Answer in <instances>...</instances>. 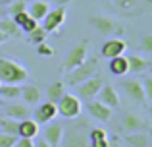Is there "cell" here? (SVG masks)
<instances>
[{
    "label": "cell",
    "mask_w": 152,
    "mask_h": 147,
    "mask_svg": "<svg viewBox=\"0 0 152 147\" xmlns=\"http://www.w3.org/2000/svg\"><path fill=\"white\" fill-rule=\"evenodd\" d=\"M29 78V70L14 58L0 56V81L2 83H23Z\"/></svg>",
    "instance_id": "obj_1"
},
{
    "label": "cell",
    "mask_w": 152,
    "mask_h": 147,
    "mask_svg": "<svg viewBox=\"0 0 152 147\" xmlns=\"http://www.w3.org/2000/svg\"><path fill=\"white\" fill-rule=\"evenodd\" d=\"M60 145L62 147H91L87 122L79 120V122H73V126H69V128H64V137Z\"/></svg>",
    "instance_id": "obj_2"
},
{
    "label": "cell",
    "mask_w": 152,
    "mask_h": 147,
    "mask_svg": "<svg viewBox=\"0 0 152 147\" xmlns=\"http://www.w3.org/2000/svg\"><path fill=\"white\" fill-rule=\"evenodd\" d=\"M56 109H58L60 116L67 118V120H77L79 114H81V110H83V101L77 97V95L67 93V91H66V93L58 99Z\"/></svg>",
    "instance_id": "obj_3"
},
{
    "label": "cell",
    "mask_w": 152,
    "mask_h": 147,
    "mask_svg": "<svg viewBox=\"0 0 152 147\" xmlns=\"http://www.w3.org/2000/svg\"><path fill=\"white\" fill-rule=\"evenodd\" d=\"M98 70V58L96 56H89L83 64H79L77 68L69 70L67 72V83H71V85H79V83H83L85 79L93 78L94 74H96Z\"/></svg>",
    "instance_id": "obj_4"
},
{
    "label": "cell",
    "mask_w": 152,
    "mask_h": 147,
    "mask_svg": "<svg viewBox=\"0 0 152 147\" xmlns=\"http://www.w3.org/2000/svg\"><path fill=\"white\" fill-rule=\"evenodd\" d=\"M87 58H89V41H81L77 45H73L69 49V52H67L66 60H64V72H69V70L77 68Z\"/></svg>",
    "instance_id": "obj_5"
},
{
    "label": "cell",
    "mask_w": 152,
    "mask_h": 147,
    "mask_svg": "<svg viewBox=\"0 0 152 147\" xmlns=\"http://www.w3.org/2000/svg\"><path fill=\"white\" fill-rule=\"evenodd\" d=\"M106 83V79L104 78H98V75H93V78L85 79L83 83H79L77 87V97L81 99V101H93V99H96L98 91L102 89V85Z\"/></svg>",
    "instance_id": "obj_6"
},
{
    "label": "cell",
    "mask_w": 152,
    "mask_h": 147,
    "mask_svg": "<svg viewBox=\"0 0 152 147\" xmlns=\"http://www.w3.org/2000/svg\"><path fill=\"white\" fill-rule=\"evenodd\" d=\"M66 6H56V8H50L48 12H46V16L41 19L42 21V27L46 29V33H54V31H58L60 27L64 25V21H66Z\"/></svg>",
    "instance_id": "obj_7"
},
{
    "label": "cell",
    "mask_w": 152,
    "mask_h": 147,
    "mask_svg": "<svg viewBox=\"0 0 152 147\" xmlns=\"http://www.w3.org/2000/svg\"><path fill=\"white\" fill-rule=\"evenodd\" d=\"M91 23H93V27L98 33L108 35V37H112V35H118V37L123 35V27L118 25L114 19L106 18V16H93V18H91Z\"/></svg>",
    "instance_id": "obj_8"
},
{
    "label": "cell",
    "mask_w": 152,
    "mask_h": 147,
    "mask_svg": "<svg viewBox=\"0 0 152 147\" xmlns=\"http://www.w3.org/2000/svg\"><path fill=\"white\" fill-rule=\"evenodd\" d=\"M121 91L135 103H142L145 101V91H142V81L135 78H125L121 83Z\"/></svg>",
    "instance_id": "obj_9"
},
{
    "label": "cell",
    "mask_w": 152,
    "mask_h": 147,
    "mask_svg": "<svg viewBox=\"0 0 152 147\" xmlns=\"http://www.w3.org/2000/svg\"><path fill=\"white\" fill-rule=\"evenodd\" d=\"M125 50H127V43L123 41V39L112 37V39H108V41H104L100 52H102L104 58H108V60H110V58H114V56H119V54H123Z\"/></svg>",
    "instance_id": "obj_10"
},
{
    "label": "cell",
    "mask_w": 152,
    "mask_h": 147,
    "mask_svg": "<svg viewBox=\"0 0 152 147\" xmlns=\"http://www.w3.org/2000/svg\"><path fill=\"white\" fill-rule=\"evenodd\" d=\"M33 120H37L39 124H48L52 122L56 116H58V109H56V103H42V105H39L37 109H35V114H33Z\"/></svg>",
    "instance_id": "obj_11"
},
{
    "label": "cell",
    "mask_w": 152,
    "mask_h": 147,
    "mask_svg": "<svg viewBox=\"0 0 152 147\" xmlns=\"http://www.w3.org/2000/svg\"><path fill=\"white\" fill-rule=\"evenodd\" d=\"M96 97H98V101L104 103L106 106H110V109H118L119 106V95H118V91H115V87L112 85V83H104Z\"/></svg>",
    "instance_id": "obj_12"
},
{
    "label": "cell",
    "mask_w": 152,
    "mask_h": 147,
    "mask_svg": "<svg viewBox=\"0 0 152 147\" xmlns=\"http://www.w3.org/2000/svg\"><path fill=\"white\" fill-rule=\"evenodd\" d=\"M112 110L114 109H110V106H106L104 103L100 101H89V112H91V116L94 118V120H98V122H108L112 118Z\"/></svg>",
    "instance_id": "obj_13"
},
{
    "label": "cell",
    "mask_w": 152,
    "mask_h": 147,
    "mask_svg": "<svg viewBox=\"0 0 152 147\" xmlns=\"http://www.w3.org/2000/svg\"><path fill=\"white\" fill-rule=\"evenodd\" d=\"M62 137H64V126L58 124V122H48V126H46V130H45V140L48 141L52 147H60Z\"/></svg>",
    "instance_id": "obj_14"
},
{
    "label": "cell",
    "mask_w": 152,
    "mask_h": 147,
    "mask_svg": "<svg viewBox=\"0 0 152 147\" xmlns=\"http://www.w3.org/2000/svg\"><path fill=\"white\" fill-rule=\"evenodd\" d=\"M19 97L27 103V105H39L42 99V91L37 83H29V85H23L21 87V95Z\"/></svg>",
    "instance_id": "obj_15"
},
{
    "label": "cell",
    "mask_w": 152,
    "mask_h": 147,
    "mask_svg": "<svg viewBox=\"0 0 152 147\" xmlns=\"http://www.w3.org/2000/svg\"><path fill=\"white\" fill-rule=\"evenodd\" d=\"M39 122L33 120V118H23V120H19V128H18V136L19 137H31V140H35V137L39 136Z\"/></svg>",
    "instance_id": "obj_16"
},
{
    "label": "cell",
    "mask_w": 152,
    "mask_h": 147,
    "mask_svg": "<svg viewBox=\"0 0 152 147\" xmlns=\"http://www.w3.org/2000/svg\"><path fill=\"white\" fill-rule=\"evenodd\" d=\"M145 128V122L141 120L139 114H133V112H125L121 116V130L125 134L129 132H139V130Z\"/></svg>",
    "instance_id": "obj_17"
},
{
    "label": "cell",
    "mask_w": 152,
    "mask_h": 147,
    "mask_svg": "<svg viewBox=\"0 0 152 147\" xmlns=\"http://www.w3.org/2000/svg\"><path fill=\"white\" fill-rule=\"evenodd\" d=\"M4 116L15 118V120H23V118H29V109L23 103H10V105L4 106Z\"/></svg>",
    "instance_id": "obj_18"
},
{
    "label": "cell",
    "mask_w": 152,
    "mask_h": 147,
    "mask_svg": "<svg viewBox=\"0 0 152 147\" xmlns=\"http://www.w3.org/2000/svg\"><path fill=\"white\" fill-rule=\"evenodd\" d=\"M48 10H50V4L46 2V0H31V4L27 6L29 16L33 19H37V21H41V19L46 16V12H48Z\"/></svg>",
    "instance_id": "obj_19"
},
{
    "label": "cell",
    "mask_w": 152,
    "mask_h": 147,
    "mask_svg": "<svg viewBox=\"0 0 152 147\" xmlns=\"http://www.w3.org/2000/svg\"><path fill=\"white\" fill-rule=\"evenodd\" d=\"M108 132L104 128H93L89 130V145L91 147H108Z\"/></svg>",
    "instance_id": "obj_20"
},
{
    "label": "cell",
    "mask_w": 152,
    "mask_h": 147,
    "mask_svg": "<svg viewBox=\"0 0 152 147\" xmlns=\"http://www.w3.org/2000/svg\"><path fill=\"white\" fill-rule=\"evenodd\" d=\"M108 68H110V72L114 74V75H118V78H123V75L129 74V68H127V58L123 56V54L110 58V64H108Z\"/></svg>",
    "instance_id": "obj_21"
},
{
    "label": "cell",
    "mask_w": 152,
    "mask_h": 147,
    "mask_svg": "<svg viewBox=\"0 0 152 147\" xmlns=\"http://www.w3.org/2000/svg\"><path fill=\"white\" fill-rule=\"evenodd\" d=\"M21 95V83H2L0 85V99L2 101H15Z\"/></svg>",
    "instance_id": "obj_22"
},
{
    "label": "cell",
    "mask_w": 152,
    "mask_h": 147,
    "mask_svg": "<svg viewBox=\"0 0 152 147\" xmlns=\"http://www.w3.org/2000/svg\"><path fill=\"white\" fill-rule=\"evenodd\" d=\"M123 140H125V143L127 145H131V147H148V141H150V137H148V134H145V132H129V134H125L123 136Z\"/></svg>",
    "instance_id": "obj_23"
},
{
    "label": "cell",
    "mask_w": 152,
    "mask_h": 147,
    "mask_svg": "<svg viewBox=\"0 0 152 147\" xmlns=\"http://www.w3.org/2000/svg\"><path fill=\"white\" fill-rule=\"evenodd\" d=\"M127 58V68H129V74H141L145 70H148L150 62L145 60L142 56H137V54H129Z\"/></svg>",
    "instance_id": "obj_24"
},
{
    "label": "cell",
    "mask_w": 152,
    "mask_h": 147,
    "mask_svg": "<svg viewBox=\"0 0 152 147\" xmlns=\"http://www.w3.org/2000/svg\"><path fill=\"white\" fill-rule=\"evenodd\" d=\"M0 31L10 39V37H18L21 29H19V25L12 19V16L10 18H8V16H2V18H0Z\"/></svg>",
    "instance_id": "obj_25"
},
{
    "label": "cell",
    "mask_w": 152,
    "mask_h": 147,
    "mask_svg": "<svg viewBox=\"0 0 152 147\" xmlns=\"http://www.w3.org/2000/svg\"><path fill=\"white\" fill-rule=\"evenodd\" d=\"M64 93H66L64 81H52V83H48V87H46V99H48L50 103H58V99L62 97Z\"/></svg>",
    "instance_id": "obj_26"
},
{
    "label": "cell",
    "mask_w": 152,
    "mask_h": 147,
    "mask_svg": "<svg viewBox=\"0 0 152 147\" xmlns=\"http://www.w3.org/2000/svg\"><path fill=\"white\" fill-rule=\"evenodd\" d=\"M46 37H48V33H46V29L41 25V23H39L35 29H31L29 33H27V41L33 43V45H39V43L46 41Z\"/></svg>",
    "instance_id": "obj_27"
},
{
    "label": "cell",
    "mask_w": 152,
    "mask_h": 147,
    "mask_svg": "<svg viewBox=\"0 0 152 147\" xmlns=\"http://www.w3.org/2000/svg\"><path fill=\"white\" fill-rule=\"evenodd\" d=\"M18 128H19V120H15V118H10V116H2L0 132L12 134V136H18Z\"/></svg>",
    "instance_id": "obj_28"
},
{
    "label": "cell",
    "mask_w": 152,
    "mask_h": 147,
    "mask_svg": "<svg viewBox=\"0 0 152 147\" xmlns=\"http://www.w3.org/2000/svg\"><path fill=\"white\" fill-rule=\"evenodd\" d=\"M23 10H27V0H12V2L6 6V12L10 16H15V14H19V12H23Z\"/></svg>",
    "instance_id": "obj_29"
},
{
    "label": "cell",
    "mask_w": 152,
    "mask_h": 147,
    "mask_svg": "<svg viewBox=\"0 0 152 147\" xmlns=\"http://www.w3.org/2000/svg\"><path fill=\"white\" fill-rule=\"evenodd\" d=\"M37 52L41 54V56H46V58L54 56V49H52L46 41H42V43H39V45H37Z\"/></svg>",
    "instance_id": "obj_30"
},
{
    "label": "cell",
    "mask_w": 152,
    "mask_h": 147,
    "mask_svg": "<svg viewBox=\"0 0 152 147\" xmlns=\"http://www.w3.org/2000/svg\"><path fill=\"white\" fill-rule=\"evenodd\" d=\"M18 136H12V134H4L0 132V147H14Z\"/></svg>",
    "instance_id": "obj_31"
},
{
    "label": "cell",
    "mask_w": 152,
    "mask_h": 147,
    "mask_svg": "<svg viewBox=\"0 0 152 147\" xmlns=\"http://www.w3.org/2000/svg\"><path fill=\"white\" fill-rule=\"evenodd\" d=\"M142 91H145V99H148L152 101V75H145V79H142Z\"/></svg>",
    "instance_id": "obj_32"
},
{
    "label": "cell",
    "mask_w": 152,
    "mask_h": 147,
    "mask_svg": "<svg viewBox=\"0 0 152 147\" xmlns=\"http://www.w3.org/2000/svg\"><path fill=\"white\" fill-rule=\"evenodd\" d=\"M141 50H145V52H152V33L142 37V41H141Z\"/></svg>",
    "instance_id": "obj_33"
},
{
    "label": "cell",
    "mask_w": 152,
    "mask_h": 147,
    "mask_svg": "<svg viewBox=\"0 0 152 147\" xmlns=\"http://www.w3.org/2000/svg\"><path fill=\"white\" fill-rule=\"evenodd\" d=\"M14 147H35V140H31V137H19L18 136Z\"/></svg>",
    "instance_id": "obj_34"
},
{
    "label": "cell",
    "mask_w": 152,
    "mask_h": 147,
    "mask_svg": "<svg viewBox=\"0 0 152 147\" xmlns=\"http://www.w3.org/2000/svg\"><path fill=\"white\" fill-rule=\"evenodd\" d=\"M139 0H112V4L118 8H133Z\"/></svg>",
    "instance_id": "obj_35"
},
{
    "label": "cell",
    "mask_w": 152,
    "mask_h": 147,
    "mask_svg": "<svg viewBox=\"0 0 152 147\" xmlns=\"http://www.w3.org/2000/svg\"><path fill=\"white\" fill-rule=\"evenodd\" d=\"M35 147H52V145H50L48 141L45 140V137H41V140H37V141H35Z\"/></svg>",
    "instance_id": "obj_36"
},
{
    "label": "cell",
    "mask_w": 152,
    "mask_h": 147,
    "mask_svg": "<svg viewBox=\"0 0 152 147\" xmlns=\"http://www.w3.org/2000/svg\"><path fill=\"white\" fill-rule=\"evenodd\" d=\"M69 2H71V0H52V4H54V6H67Z\"/></svg>",
    "instance_id": "obj_37"
},
{
    "label": "cell",
    "mask_w": 152,
    "mask_h": 147,
    "mask_svg": "<svg viewBox=\"0 0 152 147\" xmlns=\"http://www.w3.org/2000/svg\"><path fill=\"white\" fill-rule=\"evenodd\" d=\"M108 147H121V143H119V140H112L108 143Z\"/></svg>",
    "instance_id": "obj_38"
},
{
    "label": "cell",
    "mask_w": 152,
    "mask_h": 147,
    "mask_svg": "<svg viewBox=\"0 0 152 147\" xmlns=\"http://www.w3.org/2000/svg\"><path fill=\"white\" fill-rule=\"evenodd\" d=\"M6 41H8V37H6V35L2 33V31H0V45H4Z\"/></svg>",
    "instance_id": "obj_39"
},
{
    "label": "cell",
    "mask_w": 152,
    "mask_h": 147,
    "mask_svg": "<svg viewBox=\"0 0 152 147\" xmlns=\"http://www.w3.org/2000/svg\"><path fill=\"white\" fill-rule=\"evenodd\" d=\"M10 2H12V0H0V6H4V8H6Z\"/></svg>",
    "instance_id": "obj_40"
},
{
    "label": "cell",
    "mask_w": 152,
    "mask_h": 147,
    "mask_svg": "<svg viewBox=\"0 0 152 147\" xmlns=\"http://www.w3.org/2000/svg\"><path fill=\"white\" fill-rule=\"evenodd\" d=\"M2 16H6V8L0 6V18H2Z\"/></svg>",
    "instance_id": "obj_41"
},
{
    "label": "cell",
    "mask_w": 152,
    "mask_h": 147,
    "mask_svg": "<svg viewBox=\"0 0 152 147\" xmlns=\"http://www.w3.org/2000/svg\"><path fill=\"white\" fill-rule=\"evenodd\" d=\"M148 116H150V120H152V106L148 109Z\"/></svg>",
    "instance_id": "obj_42"
},
{
    "label": "cell",
    "mask_w": 152,
    "mask_h": 147,
    "mask_svg": "<svg viewBox=\"0 0 152 147\" xmlns=\"http://www.w3.org/2000/svg\"><path fill=\"white\" fill-rule=\"evenodd\" d=\"M148 72H150V75H152V64H150V66H148Z\"/></svg>",
    "instance_id": "obj_43"
},
{
    "label": "cell",
    "mask_w": 152,
    "mask_h": 147,
    "mask_svg": "<svg viewBox=\"0 0 152 147\" xmlns=\"http://www.w3.org/2000/svg\"><path fill=\"white\" fill-rule=\"evenodd\" d=\"M2 105H4V101H2V99H0V109H2Z\"/></svg>",
    "instance_id": "obj_44"
},
{
    "label": "cell",
    "mask_w": 152,
    "mask_h": 147,
    "mask_svg": "<svg viewBox=\"0 0 152 147\" xmlns=\"http://www.w3.org/2000/svg\"><path fill=\"white\" fill-rule=\"evenodd\" d=\"M148 147H152V140H150V141H148Z\"/></svg>",
    "instance_id": "obj_45"
},
{
    "label": "cell",
    "mask_w": 152,
    "mask_h": 147,
    "mask_svg": "<svg viewBox=\"0 0 152 147\" xmlns=\"http://www.w3.org/2000/svg\"><path fill=\"white\" fill-rule=\"evenodd\" d=\"M0 124H2V116H0Z\"/></svg>",
    "instance_id": "obj_46"
},
{
    "label": "cell",
    "mask_w": 152,
    "mask_h": 147,
    "mask_svg": "<svg viewBox=\"0 0 152 147\" xmlns=\"http://www.w3.org/2000/svg\"><path fill=\"white\" fill-rule=\"evenodd\" d=\"M0 85H2V81H0Z\"/></svg>",
    "instance_id": "obj_47"
},
{
    "label": "cell",
    "mask_w": 152,
    "mask_h": 147,
    "mask_svg": "<svg viewBox=\"0 0 152 147\" xmlns=\"http://www.w3.org/2000/svg\"><path fill=\"white\" fill-rule=\"evenodd\" d=\"M148 2H152V0H148Z\"/></svg>",
    "instance_id": "obj_48"
}]
</instances>
